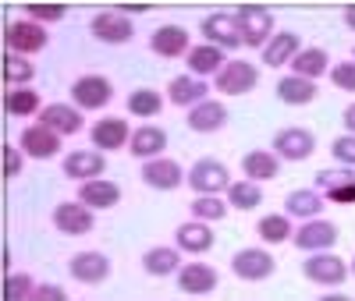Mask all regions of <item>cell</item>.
Returning <instances> with one entry per match:
<instances>
[{
  "mask_svg": "<svg viewBox=\"0 0 355 301\" xmlns=\"http://www.w3.org/2000/svg\"><path fill=\"white\" fill-rule=\"evenodd\" d=\"M174 237H178V248H185V252H192V255H202V252L214 248V230L206 227L199 217L189 220V224H182Z\"/></svg>",
  "mask_w": 355,
  "mask_h": 301,
  "instance_id": "obj_20",
  "label": "cell"
},
{
  "mask_svg": "<svg viewBox=\"0 0 355 301\" xmlns=\"http://www.w3.org/2000/svg\"><path fill=\"white\" fill-rule=\"evenodd\" d=\"M71 277L78 284H103L110 277V259L100 252H78L71 259Z\"/></svg>",
  "mask_w": 355,
  "mask_h": 301,
  "instance_id": "obj_15",
  "label": "cell"
},
{
  "mask_svg": "<svg viewBox=\"0 0 355 301\" xmlns=\"http://www.w3.org/2000/svg\"><path fill=\"white\" fill-rule=\"evenodd\" d=\"M352 269H355V262H352Z\"/></svg>",
  "mask_w": 355,
  "mask_h": 301,
  "instance_id": "obj_49",
  "label": "cell"
},
{
  "mask_svg": "<svg viewBox=\"0 0 355 301\" xmlns=\"http://www.w3.org/2000/svg\"><path fill=\"white\" fill-rule=\"evenodd\" d=\"M256 78L259 75H256L252 64H245V60H231V64H224L217 71L214 85H217V93H224V96H245V93L256 89Z\"/></svg>",
  "mask_w": 355,
  "mask_h": 301,
  "instance_id": "obj_2",
  "label": "cell"
},
{
  "mask_svg": "<svg viewBox=\"0 0 355 301\" xmlns=\"http://www.w3.org/2000/svg\"><path fill=\"white\" fill-rule=\"evenodd\" d=\"M189 185H192L196 195H217V192H227L231 174H227V167H224L220 160L202 156V160H196L192 170H189Z\"/></svg>",
  "mask_w": 355,
  "mask_h": 301,
  "instance_id": "obj_1",
  "label": "cell"
},
{
  "mask_svg": "<svg viewBox=\"0 0 355 301\" xmlns=\"http://www.w3.org/2000/svg\"><path fill=\"white\" fill-rule=\"evenodd\" d=\"M348 177H355V174L352 170H320V185L334 188V185H341V181H348Z\"/></svg>",
  "mask_w": 355,
  "mask_h": 301,
  "instance_id": "obj_46",
  "label": "cell"
},
{
  "mask_svg": "<svg viewBox=\"0 0 355 301\" xmlns=\"http://www.w3.org/2000/svg\"><path fill=\"white\" fill-rule=\"evenodd\" d=\"M89 33H93L100 43H128L135 36V28L121 11H100L93 18V25H89Z\"/></svg>",
  "mask_w": 355,
  "mask_h": 301,
  "instance_id": "obj_11",
  "label": "cell"
},
{
  "mask_svg": "<svg viewBox=\"0 0 355 301\" xmlns=\"http://www.w3.org/2000/svg\"><path fill=\"white\" fill-rule=\"evenodd\" d=\"M234 18H239L242 43H245V46H266V39H270V33H274V15H270V11L249 4V8H242Z\"/></svg>",
  "mask_w": 355,
  "mask_h": 301,
  "instance_id": "obj_4",
  "label": "cell"
},
{
  "mask_svg": "<svg viewBox=\"0 0 355 301\" xmlns=\"http://www.w3.org/2000/svg\"><path fill=\"white\" fill-rule=\"evenodd\" d=\"M277 96L284 103H291V107H302V103H313L316 100V85L306 75H288V78L277 82Z\"/></svg>",
  "mask_w": 355,
  "mask_h": 301,
  "instance_id": "obj_24",
  "label": "cell"
},
{
  "mask_svg": "<svg viewBox=\"0 0 355 301\" xmlns=\"http://www.w3.org/2000/svg\"><path fill=\"white\" fill-rule=\"evenodd\" d=\"M25 15L33 21H61L68 11L61 4H25Z\"/></svg>",
  "mask_w": 355,
  "mask_h": 301,
  "instance_id": "obj_39",
  "label": "cell"
},
{
  "mask_svg": "<svg viewBox=\"0 0 355 301\" xmlns=\"http://www.w3.org/2000/svg\"><path fill=\"white\" fill-rule=\"evenodd\" d=\"M103 170H107L103 153H71V156H64V174H68V177H75V181L100 177Z\"/></svg>",
  "mask_w": 355,
  "mask_h": 301,
  "instance_id": "obj_28",
  "label": "cell"
},
{
  "mask_svg": "<svg viewBox=\"0 0 355 301\" xmlns=\"http://www.w3.org/2000/svg\"><path fill=\"white\" fill-rule=\"evenodd\" d=\"M33 298L36 301H64V291L53 284H40V287H33Z\"/></svg>",
  "mask_w": 355,
  "mask_h": 301,
  "instance_id": "obj_45",
  "label": "cell"
},
{
  "mask_svg": "<svg viewBox=\"0 0 355 301\" xmlns=\"http://www.w3.org/2000/svg\"><path fill=\"white\" fill-rule=\"evenodd\" d=\"M40 120H43V125H50L53 131H61V135L82 131V113L71 110V107H64V103H50V107L40 113Z\"/></svg>",
  "mask_w": 355,
  "mask_h": 301,
  "instance_id": "obj_26",
  "label": "cell"
},
{
  "mask_svg": "<svg viewBox=\"0 0 355 301\" xmlns=\"http://www.w3.org/2000/svg\"><path fill=\"white\" fill-rule=\"evenodd\" d=\"M224 120H227V110H224V103H217V100H202V103H196L192 110H189V128L192 131H217V128H224Z\"/></svg>",
  "mask_w": 355,
  "mask_h": 301,
  "instance_id": "obj_21",
  "label": "cell"
},
{
  "mask_svg": "<svg viewBox=\"0 0 355 301\" xmlns=\"http://www.w3.org/2000/svg\"><path fill=\"white\" fill-rule=\"evenodd\" d=\"M117 199H121V188L114 181H103V177H89L78 188V202H85L89 209H114Z\"/></svg>",
  "mask_w": 355,
  "mask_h": 301,
  "instance_id": "obj_14",
  "label": "cell"
},
{
  "mask_svg": "<svg viewBox=\"0 0 355 301\" xmlns=\"http://www.w3.org/2000/svg\"><path fill=\"white\" fill-rule=\"evenodd\" d=\"M33 75H36V68L25 57H15V50L4 57V82L8 85H25V82H33Z\"/></svg>",
  "mask_w": 355,
  "mask_h": 301,
  "instance_id": "obj_37",
  "label": "cell"
},
{
  "mask_svg": "<svg viewBox=\"0 0 355 301\" xmlns=\"http://www.w3.org/2000/svg\"><path fill=\"white\" fill-rule=\"evenodd\" d=\"M4 43L15 53H40L50 43V36H46V28L36 25V21H11L4 28Z\"/></svg>",
  "mask_w": 355,
  "mask_h": 301,
  "instance_id": "obj_5",
  "label": "cell"
},
{
  "mask_svg": "<svg viewBox=\"0 0 355 301\" xmlns=\"http://www.w3.org/2000/svg\"><path fill=\"white\" fill-rule=\"evenodd\" d=\"M164 145H167V131L157 128V125H142V128H135L132 138H128L132 156H139V160H153V156H160V153H164Z\"/></svg>",
  "mask_w": 355,
  "mask_h": 301,
  "instance_id": "obj_17",
  "label": "cell"
},
{
  "mask_svg": "<svg viewBox=\"0 0 355 301\" xmlns=\"http://www.w3.org/2000/svg\"><path fill=\"white\" fill-rule=\"evenodd\" d=\"M21 149L36 160H50V156L61 153V131H53L50 125H43V120L40 125H28L21 131Z\"/></svg>",
  "mask_w": 355,
  "mask_h": 301,
  "instance_id": "obj_8",
  "label": "cell"
},
{
  "mask_svg": "<svg viewBox=\"0 0 355 301\" xmlns=\"http://www.w3.org/2000/svg\"><path fill=\"white\" fill-rule=\"evenodd\" d=\"M93 142H96V149L100 153H114V149H121V145H128V125L121 117H107V120H96L93 125Z\"/></svg>",
  "mask_w": 355,
  "mask_h": 301,
  "instance_id": "obj_18",
  "label": "cell"
},
{
  "mask_svg": "<svg viewBox=\"0 0 355 301\" xmlns=\"http://www.w3.org/2000/svg\"><path fill=\"white\" fill-rule=\"evenodd\" d=\"M331 82L338 89H345V93H355V60H345V64H334L331 71Z\"/></svg>",
  "mask_w": 355,
  "mask_h": 301,
  "instance_id": "obj_41",
  "label": "cell"
},
{
  "mask_svg": "<svg viewBox=\"0 0 355 301\" xmlns=\"http://www.w3.org/2000/svg\"><path fill=\"white\" fill-rule=\"evenodd\" d=\"M150 46L160 53V57H182L189 50V33L182 25H164L150 36Z\"/></svg>",
  "mask_w": 355,
  "mask_h": 301,
  "instance_id": "obj_22",
  "label": "cell"
},
{
  "mask_svg": "<svg viewBox=\"0 0 355 301\" xmlns=\"http://www.w3.org/2000/svg\"><path fill=\"white\" fill-rule=\"evenodd\" d=\"M178 287H182L185 294H210L217 287V269L202 266V262H192L185 269H178Z\"/></svg>",
  "mask_w": 355,
  "mask_h": 301,
  "instance_id": "obj_19",
  "label": "cell"
},
{
  "mask_svg": "<svg viewBox=\"0 0 355 301\" xmlns=\"http://www.w3.org/2000/svg\"><path fill=\"white\" fill-rule=\"evenodd\" d=\"M202 36H206V43H214L220 50H234L242 43L239 18H234V15H210V18H202Z\"/></svg>",
  "mask_w": 355,
  "mask_h": 301,
  "instance_id": "obj_10",
  "label": "cell"
},
{
  "mask_svg": "<svg viewBox=\"0 0 355 301\" xmlns=\"http://www.w3.org/2000/svg\"><path fill=\"white\" fill-rule=\"evenodd\" d=\"M110 96H114V89H110V82H107L103 75H82V78L71 85V100H75L82 110H100V107L110 103Z\"/></svg>",
  "mask_w": 355,
  "mask_h": 301,
  "instance_id": "obj_7",
  "label": "cell"
},
{
  "mask_svg": "<svg viewBox=\"0 0 355 301\" xmlns=\"http://www.w3.org/2000/svg\"><path fill=\"white\" fill-rule=\"evenodd\" d=\"M295 53H299V36L295 33H277V36H270V43H266L263 60H266V68H281V64H291Z\"/></svg>",
  "mask_w": 355,
  "mask_h": 301,
  "instance_id": "obj_25",
  "label": "cell"
},
{
  "mask_svg": "<svg viewBox=\"0 0 355 301\" xmlns=\"http://www.w3.org/2000/svg\"><path fill=\"white\" fill-rule=\"evenodd\" d=\"M0 153H4V177H18L21 174V156L15 153V145H4Z\"/></svg>",
  "mask_w": 355,
  "mask_h": 301,
  "instance_id": "obj_44",
  "label": "cell"
},
{
  "mask_svg": "<svg viewBox=\"0 0 355 301\" xmlns=\"http://www.w3.org/2000/svg\"><path fill=\"white\" fill-rule=\"evenodd\" d=\"M53 227L61 234H89L93 230V209H89L85 202H64L53 209Z\"/></svg>",
  "mask_w": 355,
  "mask_h": 301,
  "instance_id": "obj_12",
  "label": "cell"
},
{
  "mask_svg": "<svg viewBox=\"0 0 355 301\" xmlns=\"http://www.w3.org/2000/svg\"><path fill=\"white\" fill-rule=\"evenodd\" d=\"M320 209H323V199L316 192H309V188H299V192H291L284 199V213L288 217H299V220H313Z\"/></svg>",
  "mask_w": 355,
  "mask_h": 301,
  "instance_id": "obj_30",
  "label": "cell"
},
{
  "mask_svg": "<svg viewBox=\"0 0 355 301\" xmlns=\"http://www.w3.org/2000/svg\"><path fill=\"white\" fill-rule=\"evenodd\" d=\"M178 252L174 248H150L142 255V266H146V273L150 277H167V273H178Z\"/></svg>",
  "mask_w": 355,
  "mask_h": 301,
  "instance_id": "obj_32",
  "label": "cell"
},
{
  "mask_svg": "<svg viewBox=\"0 0 355 301\" xmlns=\"http://www.w3.org/2000/svg\"><path fill=\"white\" fill-rule=\"evenodd\" d=\"M345 21H348V28H355V8H348V11H345Z\"/></svg>",
  "mask_w": 355,
  "mask_h": 301,
  "instance_id": "obj_48",
  "label": "cell"
},
{
  "mask_svg": "<svg viewBox=\"0 0 355 301\" xmlns=\"http://www.w3.org/2000/svg\"><path fill=\"white\" fill-rule=\"evenodd\" d=\"M345 128H348V131L355 135V103H352V107L345 110Z\"/></svg>",
  "mask_w": 355,
  "mask_h": 301,
  "instance_id": "obj_47",
  "label": "cell"
},
{
  "mask_svg": "<svg viewBox=\"0 0 355 301\" xmlns=\"http://www.w3.org/2000/svg\"><path fill=\"white\" fill-rule=\"evenodd\" d=\"M4 110L15 113V117L36 113L40 110V96L33 93V89H15V93H8V100H4Z\"/></svg>",
  "mask_w": 355,
  "mask_h": 301,
  "instance_id": "obj_36",
  "label": "cell"
},
{
  "mask_svg": "<svg viewBox=\"0 0 355 301\" xmlns=\"http://www.w3.org/2000/svg\"><path fill=\"white\" fill-rule=\"evenodd\" d=\"M224 213H227V202L217 199V195L192 199V217H199V220H224Z\"/></svg>",
  "mask_w": 355,
  "mask_h": 301,
  "instance_id": "obj_38",
  "label": "cell"
},
{
  "mask_svg": "<svg viewBox=\"0 0 355 301\" xmlns=\"http://www.w3.org/2000/svg\"><path fill=\"white\" fill-rule=\"evenodd\" d=\"M291 71L295 75H306V78H316L327 71V53H323L320 46H309V50H299L291 57Z\"/></svg>",
  "mask_w": 355,
  "mask_h": 301,
  "instance_id": "obj_31",
  "label": "cell"
},
{
  "mask_svg": "<svg viewBox=\"0 0 355 301\" xmlns=\"http://www.w3.org/2000/svg\"><path fill=\"white\" fill-rule=\"evenodd\" d=\"M256 230H259V237L266 241V245H281V241L291 237V224H288V217H281V213L263 217V220L256 224Z\"/></svg>",
  "mask_w": 355,
  "mask_h": 301,
  "instance_id": "obj_33",
  "label": "cell"
},
{
  "mask_svg": "<svg viewBox=\"0 0 355 301\" xmlns=\"http://www.w3.org/2000/svg\"><path fill=\"white\" fill-rule=\"evenodd\" d=\"M231 269H234V277H242L249 284H259V280H266L274 273L277 262H274V255H266L259 248H239L231 255Z\"/></svg>",
  "mask_w": 355,
  "mask_h": 301,
  "instance_id": "obj_3",
  "label": "cell"
},
{
  "mask_svg": "<svg viewBox=\"0 0 355 301\" xmlns=\"http://www.w3.org/2000/svg\"><path fill=\"white\" fill-rule=\"evenodd\" d=\"M227 199H231L234 209L245 213V209H256L263 202V192H259L256 181H242V185H227Z\"/></svg>",
  "mask_w": 355,
  "mask_h": 301,
  "instance_id": "obj_34",
  "label": "cell"
},
{
  "mask_svg": "<svg viewBox=\"0 0 355 301\" xmlns=\"http://www.w3.org/2000/svg\"><path fill=\"white\" fill-rule=\"evenodd\" d=\"M313 149H316V138H313L309 128H281V131L274 135V153H277L281 160H295V163L309 160Z\"/></svg>",
  "mask_w": 355,
  "mask_h": 301,
  "instance_id": "obj_6",
  "label": "cell"
},
{
  "mask_svg": "<svg viewBox=\"0 0 355 301\" xmlns=\"http://www.w3.org/2000/svg\"><path fill=\"white\" fill-rule=\"evenodd\" d=\"M206 93H210V85H202L199 78H174L171 85H167V96H171V103H178V107H196V103H202L206 100Z\"/></svg>",
  "mask_w": 355,
  "mask_h": 301,
  "instance_id": "obj_27",
  "label": "cell"
},
{
  "mask_svg": "<svg viewBox=\"0 0 355 301\" xmlns=\"http://www.w3.org/2000/svg\"><path fill=\"white\" fill-rule=\"evenodd\" d=\"M327 199L331 202H355V177H348V181H341V185L327 188Z\"/></svg>",
  "mask_w": 355,
  "mask_h": 301,
  "instance_id": "obj_43",
  "label": "cell"
},
{
  "mask_svg": "<svg viewBox=\"0 0 355 301\" xmlns=\"http://www.w3.org/2000/svg\"><path fill=\"white\" fill-rule=\"evenodd\" d=\"M4 294H8L11 301L33 298V280H28L25 273H18V277H8V287H4Z\"/></svg>",
  "mask_w": 355,
  "mask_h": 301,
  "instance_id": "obj_42",
  "label": "cell"
},
{
  "mask_svg": "<svg viewBox=\"0 0 355 301\" xmlns=\"http://www.w3.org/2000/svg\"><path fill=\"white\" fill-rule=\"evenodd\" d=\"M182 167H178L174 160H160V156H153V160H146L142 163V181L150 188H157V192H174L178 185H182Z\"/></svg>",
  "mask_w": 355,
  "mask_h": 301,
  "instance_id": "obj_13",
  "label": "cell"
},
{
  "mask_svg": "<svg viewBox=\"0 0 355 301\" xmlns=\"http://www.w3.org/2000/svg\"><path fill=\"white\" fill-rule=\"evenodd\" d=\"M302 273L313 280V284H345V262L338 255H309L302 262Z\"/></svg>",
  "mask_w": 355,
  "mask_h": 301,
  "instance_id": "obj_16",
  "label": "cell"
},
{
  "mask_svg": "<svg viewBox=\"0 0 355 301\" xmlns=\"http://www.w3.org/2000/svg\"><path fill=\"white\" fill-rule=\"evenodd\" d=\"M295 245H299L302 252H327L338 245V227L331 220H309L299 227V234H295Z\"/></svg>",
  "mask_w": 355,
  "mask_h": 301,
  "instance_id": "obj_9",
  "label": "cell"
},
{
  "mask_svg": "<svg viewBox=\"0 0 355 301\" xmlns=\"http://www.w3.org/2000/svg\"><path fill=\"white\" fill-rule=\"evenodd\" d=\"M189 68H192L196 75H217V71L224 68V53H220V46H214V43L192 46V50H189Z\"/></svg>",
  "mask_w": 355,
  "mask_h": 301,
  "instance_id": "obj_29",
  "label": "cell"
},
{
  "mask_svg": "<svg viewBox=\"0 0 355 301\" xmlns=\"http://www.w3.org/2000/svg\"><path fill=\"white\" fill-rule=\"evenodd\" d=\"M277 160H281L277 153H266V149H252V153L242 156V170H245L249 181H274L277 170H281Z\"/></svg>",
  "mask_w": 355,
  "mask_h": 301,
  "instance_id": "obj_23",
  "label": "cell"
},
{
  "mask_svg": "<svg viewBox=\"0 0 355 301\" xmlns=\"http://www.w3.org/2000/svg\"><path fill=\"white\" fill-rule=\"evenodd\" d=\"M331 153H334V160H338V163L355 167V135H341V138H334Z\"/></svg>",
  "mask_w": 355,
  "mask_h": 301,
  "instance_id": "obj_40",
  "label": "cell"
},
{
  "mask_svg": "<svg viewBox=\"0 0 355 301\" xmlns=\"http://www.w3.org/2000/svg\"><path fill=\"white\" fill-rule=\"evenodd\" d=\"M128 110L135 117H153V113L164 110V100L153 93V89H135V93L128 96Z\"/></svg>",
  "mask_w": 355,
  "mask_h": 301,
  "instance_id": "obj_35",
  "label": "cell"
}]
</instances>
